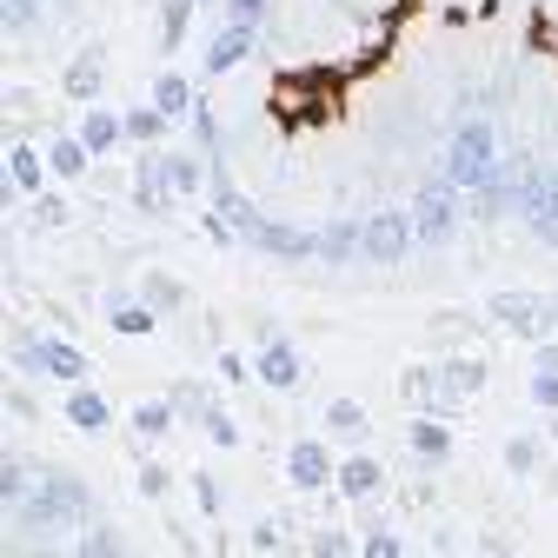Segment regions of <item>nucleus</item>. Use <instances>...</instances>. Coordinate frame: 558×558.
Wrapping results in <instances>:
<instances>
[{"label":"nucleus","mask_w":558,"mask_h":558,"mask_svg":"<svg viewBox=\"0 0 558 558\" xmlns=\"http://www.w3.org/2000/svg\"><path fill=\"white\" fill-rule=\"evenodd\" d=\"M66 412H74V418H81V426H100V418H107V405H100V399H87V392H81L74 405H66Z\"/></svg>","instance_id":"ddd939ff"},{"label":"nucleus","mask_w":558,"mask_h":558,"mask_svg":"<svg viewBox=\"0 0 558 558\" xmlns=\"http://www.w3.org/2000/svg\"><path fill=\"white\" fill-rule=\"evenodd\" d=\"M167 180H173L180 193H193V180H199V167H193V160H173V167H167Z\"/></svg>","instance_id":"2eb2a0df"},{"label":"nucleus","mask_w":558,"mask_h":558,"mask_svg":"<svg viewBox=\"0 0 558 558\" xmlns=\"http://www.w3.org/2000/svg\"><path fill=\"white\" fill-rule=\"evenodd\" d=\"M160 120H167L160 107H140V113H126V133H140V140H154V133H160Z\"/></svg>","instance_id":"1a4fd4ad"},{"label":"nucleus","mask_w":558,"mask_h":558,"mask_svg":"<svg viewBox=\"0 0 558 558\" xmlns=\"http://www.w3.org/2000/svg\"><path fill=\"white\" fill-rule=\"evenodd\" d=\"M293 478H300V485H319V478H326V452H319V446H300V452H293Z\"/></svg>","instance_id":"423d86ee"},{"label":"nucleus","mask_w":558,"mask_h":558,"mask_svg":"<svg viewBox=\"0 0 558 558\" xmlns=\"http://www.w3.org/2000/svg\"><path fill=\"white\" fill-rule=\"evenodd\" d=\"M485 154H493V133H485V126H465L459 147H452V173H478Z\"/></svg>","instance_id":"7ed1b4c3"},{"label":"nucleus","mask_w":558,"mask_h":558,"mask_svg":"<svg viewBox=\"0 0 558 558\" xmlns=\"http://www.w3.org/2000/svg\"><path fill=\"white\" fill-rule=\"evenodd\" d=\"M253 47V27H220V40L206 47V74H227V66H240Z\"/></svg>","instance_id":"f257e3e1"},{"label":"nucleus","mask_w":558,"mask_h":558,"mask_svg":"<svg viewBox=\"0 0 558 558\" xmlns=\"http://www.w3.org/2000/svg\"><path fill=\"white\" fill-rule=\"evenodd\" d=\"M366 240H373V253H392V246L405 240V227H399V220H379V227H373Z\"/></svg>","instance_id":"9d476101"},{"label":"nucleus","mask_w":558,"mask_h":558,"mask_svg":"<svg viewBox=\"0 0 558 558\" xmlns=\"http://www.w3.org/2000/svg\"><path fill=\"white\" fill-rule=\"evenodd\" d=\"M538 399H545V405H558V373H551V379H538Z\"/></svg>","instance_id":"f3484780"},{"label":"nucleus","mask_w":558,"mask_h":558,"mask_svg":"<svg viewBox=\"0 0 558 558\" xmlns=\"http://www.w3.org/2000/svg\"><path fill=\"white\" fill-rule=\"evenodd\" d=\"M345 485H353V493H373V485H379V465H373V459H353V465H345Z\"/></svg>","instance_id":"6e6552de"},{"label":"nucleus","mask_w":558,"mask_h":558,"mask_svg":"<svg viewBox=\"0 0 558 558\" xmlns=\"http://www.w3.org/2000/svg\"><path fill=\"white\" fill-rule=\"evenodd\" d=\"M100 60H107V53L87 47L74 66H66V94H74V100H94V94H100Z\"/></svg>","instance_id":"f03ea898"},{"label":"nucleus","mask_w":558,"mask_h":558,"mask_svg":"<svg viewBox=\"0 0 558 558\" xmlns=\"http://www.w3.org/2000/svg\"><path fill=\"white\" fill-rule=\"evenodd\" d=\"M34 8L40 0H8V21H34Z\"/></svg>","instance_id":"dca6fc26"},{"label":"nucleus","mask_w":558,"mask_h":558,"mask_svg":"<svg viewBox=\"0 0 558 558\" xmlns=\"http://www.w3.org/2000/svg\"><path fill=\"white\" fill-rule=\"evenodd\" d=\"M154 107H160V113H186V107H193L186 81H180V74H160V81H154Z\"/></svg>","instance_id":"20e7f679"},{"label":"nucleus","mask_w":558,"mask_h":558,"mask_svg":"<svg viewBox=\"0 0 558 558\" xmlns=\"http://www.w3.org/2000/svg\"><path fill=\"white\" fill-rule=\"evenodd\" d=\"M120 126H126V120H113V113H94V120H87V147H100V154H107L113 140H120Z\"/></svg>","instance_id":"0eeeda50"},{"label":"nucleus","mask_w":558,"mask_h":558,"mask_svg":"<svg viewBox=\"0 0 558 558\" xmlns=\"http://www.w3.org/2000/svg\"><path fill=\"white\" fill-rule=\"evenodd\" d=\"M81 160H87V154L74 147V140H66V147H53V167H60V173H81Z\"/></svg>","instance_id":"4468645a"},{"label":"nucleus","mask_w":558,"mask_h":558,"mask_svg":"<svg viewBox=\"0 0 558 558\" xmlns=\"http://www.w3.org/2000/svg\"><path fill=\"white\" fill-rule=\"evenodd\" d=\"M366 558H399V545H392V538H379V545H373Z\"/></svg>","instance_id":"a211bd4d"},{"label":"nucleus","mask_w":558,"mask_h":558,"mask_svg":"<svg viewBox=\"0 0 558 558\" xmlns=\"http://www.w3.org/2000/svg\"><path fill=\"white\" fill-rule=\"evenodd\" d=\"M186 21H193V0H167V14H160V40L180 47L186 40Z\"/></svg>","instance_id":"39448f33"},{"label":"nucleus","mask_w":558,"mask_h":558,"mask_svg":"<svg viewBox=\"0 0 558 558\" xmlns=\"http://www.w3.org/2000/svg\"><path fill=\"white\" fill-rule=\"evenodd\" d=\"M227 14H233V27H253L266 14V0H227Z\"/></svg>","instance_id":"f8f14e48"},{"label":"nucleus","mask_w":558,"mask_h":558,"mask_svg":"<svg viewBox=\"0 0 558 558\" xmlns=\"http://www.w3.org/2000/svg\"><path fill=\"white\" fill-rule=\"evenodd\" d=\"M293 373H300L293 353H266V379H272V386H293Z\"/></svg>","instance_id":"9b49d317"}]
</instances>
